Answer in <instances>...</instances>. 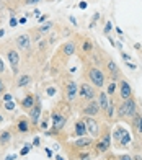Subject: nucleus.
I'll return each mask as SVG.
<instances>
[{
	"mask_svg": "<svg viewBox=\"0 0 142 160\" xmlns=\"http://www.w3.org/2000/svg\"><path fill=\"white\" fill-rule=\"evenodd\" d=\"M137 113H139L137 111V103H136V100H134V98L124 100V101H121V103L116 106V116H118V119L131 121Z\"/></svg>",
	"mask_w": 142,
	"mask_h": 160,
	"instance_id": "obj_1",
	"label": "nucleus"
},
{
	"mask_svg": "<svg viewBox=\"0 0 142 160\" xmlns=\"http://www.w3.org/2000/svg\"><path fill=\"white\" fill-rule=\"evenodd\" d=\"M87 78L90 80V83L95 87V88H103L105 82H106V75L98 69V67H88L87 70Z\"/></svg>",
	"mask_w": 142,
	"mask_h": 160,
	"instance_id": "obj_2",
	"label": "nucleus"
},
{
	"mask_svg": "<svg viewBox=\"0 0 142 160\" xmlns=\"http://www.w3.org/2000/svg\"><path fill=\"white\" fill-rule=\"evenodd\" d=\"M52 128L46 131V136H52V134H57L59 131H62L64 128H66L67 124V118H66V114H62L59 111H52Z\"/></svg>",
	"mask_w": 142,
	"mask_h": 160,
	"instance_id": "obj_3",
	"label": "nucleus"
},
{
	"mask_svg": "<svg viewBox=\"0 0 142 160\" xmlns=\"http://www.w3.org/2000/svg\"><path fill=\"white\" fill-rule=\"evenodd\" d=\"M93 145H95L98 154H106L111 147V132H110V129H105V132H101L100 136H98V139L95 141Z\"/></svg>",
	"mask_w": 142,
	"mask_h": 160,
	"instance_id": "obj_4",
	"label": "nucleus"
},
{
	"mask_svg": "<svg viewBox=\"0 0 142 160\" xmlns=\"http://www.w3.org/2000/svg\"><path fill=\"white\" fill-rule=\"evenodd\" d=\"M79 97L85 101H90V100H95L96 97V92H95V87L91 85L90 82H83L79 87Z\"/></svg>",
	"mask_w": 142,
	"mask_h": 160,
	"instance_id": "obj_5",
	"label": "nucleus"
},
{
	"mask_svg": "<svg viewBox=\"0 0 142 160\" xmlns=\"http://www.w3.org/2000/svg\"><path fill=\"white\" fill-rule=\"evenodd\" d=\"M85 121V126H87V134H90V137H98L101 134V128L98 124V121L95 118H91V116H85L83 118Z\"/></svg>",
	"mask_w": 142,
	"mask_h": 160,
	"instance_id": "obj_6",
	"label": "nucleus"
},
{
	"mask_svg": "<svg viewBox=\"0 0 142 160\" xmlns=\"http://www.w3.org/2000/svg\"><path fill=\"white\" fill-rule=\"evenodd\" d=\"M118 90H119V98H121L123 101L124 100H129V98H134V90H132V87L129 85L127 80H124V78L119 80Z\"/></svg>",
	"mask_w": 142,
	"mask_h": 160,
	"instance_id": "obj_7",
	"label": "nucleus"
},
{
	"mask_svg": "<svg viewBox=\"0 0 142 160\" xmlns=\"http://www.w3.org/2000/svg\"><path fill=\"white\" fill-rule=\"evenodd\" d=\"M100 105H98V101L96 100H90V101H87L83 106H82V113L85 114V116H91V118H95V116H98L100 114Z\"/></svg>",
	"mask_w": 142,
	"mask_h": 160,
	"instance_id": "obj_8",
	"label": "nucleus"
},
{
	"mask_svg": "<svg viewBox=\"0 0 142 160\" xmlns=\"http://www.w3.org/2000/svg\"><path fill=\"white\" fill-rule=\"evenodd\" d=\"M42 114V106H41V100L36 98V103H34V106L30 110V122L36 128L39 126V118Z\"/></svg>",
	"mask_w": 142,
	"mask_h": 160,
	"instance_id": "obj_9",
	"label": "nucleus"
},
{
	"mask_svg": "<svg viewBox=\"0 0 142 160\" xmlns=\"http://www.w3.org/2000/svg\"><path fill=\"white\" fill-rule=\"evenodd\" d=\"M106 72L110 74L111 82H118V78L121 77V69H119L118 64L111 59H108V62H106Z\"/></svg>",
	"mask_w": 142,
	"mask_h": 160,
	"instance_id": "obj_10",
	"label": "nucleus"
},
{
	"mask_svg": "<svg viewBox=\"0 0 142 160\" xmlns=\"http://www.w3.org/2000/svg\"><path fill=\"white\" fill-rule=\"evenodd\" d=\"M7 57H8V62H10V67L13 70V74H18V65H20V54H18V51L8 49V51H7Z\"/></svg>",
	"mask_w": 142,
	"mask_h": 160,
	"instance_id": "obj_11",
	"label": "nucleus"
},
{
	"mask_svg": "<svg viewBox=\"0 0 142 160\" xmlns=\"http://www.w3.org/2000/svg\"><path fill=\"white\" fill-rule=\"evenodd\" d=\"M66 98L69 101H74L77 98V95H79V87H77L75 80H69V82L66 83Z\"/></svg>",
	"mask_w": 142,
	"mask_h": 160,
	"instance_id": "obj_12",
	"label": "nucleus"
},
{
	"mask_svg": "<svg viewBox=\"0 0 142 160\" xmlns=\"http://www.w3.org/2000/svg\"><path fill=\"white\" fill-rule=\"evenodd\" d=\"M93 144H95L93 137H87V136H83V137H77V141H74L70 145H74L75 149L82 150V149H87V147H90V145H93Z\"/></svg>",
	"mask_w": 142,
	"mask_h": 160,
	"instance_id": "obj_13",
	"label": "nucleus"
},
{
	"mask_svg": "<svg viewBox=\"0 0 142 160\" xmlns=\"http://www.w3.org/2000/svg\"><path fill=\"white\" fill-rule=\"evenodd\" d=\"M15 42H17V46L20 49H23V51H28L31 48V38H30V34H18L17 38H15Z\"/></svg>",
	"mask_w": 142,
	"mask_h": 160,
	"instance_id": "obj_14",
	"label": "nucleus"
},
{
	"mask_svg": "<svg viewBox=\"0 0 142 160\" xmlns=\"http://www.w3.org/2000/svg\"><path fill=\"white\" fill-rule=\"evenodd\" d=\"M74 136H75V137H83V136H87V126H85V121H83V119H77V121H75Z\"/></svg>",
	"mask_w": 142,
	"mask_h": 160,
	"instance_id": "obj_15",
	"label": "nucleus"
},
{
	"mask_svg": "<svg viewBox=\"0 0 142 160\" xmlns=\"http://www.w3.org/2000/svg\"><path fill=\"white\" fill-rule=\"evenodd\" d=\"M30 128H31V122H30V118H20L18 122H17V129L20 134H28L30 132Z\"/></svg>",
	"mask_w": 142,
	"mask_h": 160,
	"instance_id": "obj_16",
	"label": "nucleus"
},
{
	"mask_svg": "<svg viewBox=\"0 0 142 160\" xmlns=\"http://www.w3.org/2000/svg\"><path fill=\"white\" fill-rule=\"evenodd\" d=\"M34 103H36V97H34L33 93H28V95L21 100V108H23V110H31L34 106Z\"/></svg>",
	"mask_w": 142,
	"mask_h": 160,
	"instance_id": "obj_17",
	"label": "nucleus"
},
{
	"mask_svg": "<svg viewBox=\"0 0 142 160\" xmlns=\"http://www.w3.org/2000/svg\"><path fill=\"white\" fill-rule=\"evenodd\" d=\"M98 105H100V110L105 113L106 108H108V105H110L108 93H105V92H100V93H98Z\"/></svg>",
	"mask_w": 142,
	"mask_h": 160,
	"instance_id": "obj_18",
	"label": "nucleus"
},
{
	"mask_svg": "<svg viewBox=\"0 0 142 160\" xmlns=\"http://www.w3.org/2000/svg\"><path fill=\"white\" fill-rule=\"evenodd\" d=\"M124 128L123 126H116L115 129H113V132H111V139L115 141V144H116V147H118V144H119V141H121V137H123V134H124Z\"/></svg>",
	"mask_w": 142,
	"mask_h": 160,
	"instance_id": "obj_19",
	"label": "nucleus"
},
{
	"mask_svg": "<svg viewBox=\"0 0 142 160\" xmlns=\"http://www.w3.org/2000/svg\"><path fill=\"white\" fill-rule=\"evenodd\" d=\"M115 113H116V101L115 100H110V105H108V108H106V111H105V114H106V118H108L110 121L115 118Z\"/></svg>",
	"mask_w": 142,
	"mask_h": 160,
	"instance_id": "obj_20",
	"label": "nucleus"
},
{
	"mask_svg": "<svg viewBox=\"0 0 142 160\" xmlns=\"http://www.w3.org/2000/svg\"><path fill=\"white\" fill-rule=\"evenodd\" d=\"M129 142H131V132L126 129V131H124V134H123V137H121V141H119V144H118V147H123V149H126Z\"/></svg>",
	"mask_w": 142,
	"mask_h": 160,
	"instance_id": "obj_21",
	"label": "nucleus"
},
{
	"mask_svg": "<svg viewBox=\"0 0 142 160\" xmlns=\"http://www.w3.org/2000/svg\"><path fill=\"white\" fill-rule=\"evenodd\" d=\"M62 52L66 54V56H72L74 52H75V44L72 41H69V42H66V44L62 46Z\"/></svg>",
	"mask_w": 142,
	"mask_h": 160,
	"instance_id": "obj_22",
	"label": "nucleus"
},
{
	"mask_svg": "<svg viewBox=\"0 0 142 160\" xmlns=\"http://www.w3.org/2000/svg\"><path fill=\"white\" fill-rule=\"evenodd\" d=\"M10 139H12V132H10L8 129H7V131H2V132H0V145L8 144Z\"/></svg>",
	"mask_w": 142,
	"mask_h": 160,
	"instance_id": "obj_23",
	"label": "nucleus"
},
{
	"mask_svg": "<svg viewBox=\"0 0 142 160\" xmlns=\"http://www.w3.org/2000/svg\"><path fill=\"white\" fill-rule=\"evenodd\" d=\"M30 82H31V77L30 75H20V78H18V82H17V87H20V88H23V87H26V85H30Z\"/></svg>",
	"mask_w": 142,
	"mask_h": 160,
	"instance_id": "obj_24",
	"label": "nucleus"
},
{
	"mask_svg": "<svg viewBox=\"0 0 142 160\" xmlns=\"http://www.w3.org/2000/svg\"><path fill=\"white\" fill-rule=\"evenodd\" d=\"M31 147H33L31 144H26V145H23V147H21V150H20V155H21V157L28 155V154H30V150H31Z\"/></svg>",
	"mask_w": 142,
	"mask_h": 160,
	"instance_id": "obj_25",
	"label": "nucleus"
},
{
	"mask_svg": "<svg viewBox=\"0 0 142 160\" xmlns=\"http://www.w3.org/2000/svg\"><path fill=\"white\" fill-rule=\"evenodd\" d=\"M91 49H93L91 41H90V39H85V41H83V52H90Z\"/></svg>",
	"mask_w": 142,
	"mask_h": 160,
	"instance_id": "obj_26",
	"label": "nucleus"
},
{
	"mask_svg": "<svg viewBox=\"0 0 142 160\" xmlns=\"http://www.w3.org/2000/svg\"><path fill=\"white\" fill-rule=\"evenodd\" d=\"M77 158H79V160H90L91 154H90V152H79V154H77Z\"/></svg>",
	"mask_w": 142,
	"mask_h": 160,
	"instance_id": "obj_27",
	"label": "nucleus"
},
{
	"mask_svg": "<svg viewBox=\"0 0 142 160\" xmlns=\"http://www.w3.org/2000/svg\"><path fill=\"white\" fill-rule=\"evenodd\" d=\"M3 108H5V110L7 111H13V110H15V101H5V103H3Z\"/></svg>",
	"mask_w": 142,
	"mask_h": 160,
	"instance_id": "obj_28",
	"label": "nucleus"
},
{
	"mask_svg": "<svg viewBox=\"0 0 142 160\" xmlns=\"http://www.w3.org/2000/svg\"><path fill=\"white\" fill-rule=\"evenodd\" d=\"M115 92H116V82H111L110 85H108V90H106V93H108V95H115Z\"/></svg>",
	"mask_w": 142,
	"mask_h": 160,
	"instance_id": "obj_29",
	"label": "nucleus"
},
{
	"mask_svg": "<svg viewBox=\"0 0 142 160\" xmlns=\"http://www.w3.org/2000/svg\"><path fill=\"white\" fill-rule=\"evenodd\" d=\"M51 28H52V23H51V21H49V23H44V25L39 28V33H47L49 30H51Z\"/></svg>",
	"mask_w": 142,
	"mask_h": 160,
	"instance_id": "obj_30",
	"label": "nucleus"
},
{
	"mask_svg": "<svg viewBox=\"0 0 142 160\" xmlns=\"http://www.w3.org/2000/svg\"><path fill=\"white\" fill-rule=\"evenodd\" d=\"M111 30H113V25H111V21H106V23H105V28H103V33H105L106 36H108Z\"/></svg>",
	"mask_w": 142,
	"mask_h": 160,
	"instance_id": "obj_31",
	"label": "nucleus"
},
{
	"mask_svg": "<svg viewBox=\"0 0 142 160\" xmlns=\"http://www.w3.org/2000/svg\"><path fill=\"white\" fill-rule=\"evenodd\" d=\"M116 160H134L129 154H123V155H116Z\"/></svg>",
	"mask_w": 142,
	"mask_h": 160,
	"instance_id": "obj_32",
	"label": "nucleus"
},
{
	"mask_svg": "<svg viewBox=\"0 0 142 160\" xmlns=\"http://www.w3.org/2000/svg\"><path fill=\"white\" fill-rule=\"evenodd\" d=\"M136 132H139L142 136V114L139 116V122H137V128H136Z\"/></svg>",
	"mask_w": 142,
	"mask_h": 160,
	"instance_id": "obj_33",
	"label": "nucleus"
},
{
	"mask_svg": "<svg viewBox=\"0 0 142 160\" xmlns=\"http://www.w3.org/2000/svg\"><path fill=\"white\" fill-rule=\"evenodd\" d=\"M39 144H41V139H39V137L36 136V137H34V139H33V147H39Z\"/></svg>",
	"mask_w": 142,
	"mask_h": 160,
	"instance_id": "obj_34",
	"label": "nucleus"
},
{
	"mask_svg": "<svg viewBox=\"0 0 142 160\" xmlns=\"http://www.w3.org/2000/svg\"><path fill=\"white\" fill-rule=\"evenodd\" d=\"M13 97H12V93H3V103L5 101H12Z\"/></svg>",
	"mask_w": 142,
	"mask_h": 160,
	"instance_id": "obj_35",
	"label": "nucleus"
},
{
	"mask_svg": "<svg viewBox=\"0 0 142 160\" xmlns=\"http://www.w3.org/2000/svg\"><path fill=\"white\" fill-rule=\"evenodd\" d=\"M17 25H18V20H17L15 17H12V18H10V26H12V28H15Z\"/></svg>",
	"mask_w": 142,
	"mask_h": 160,
	"instance_id": "obj_36",
	"label": "nucleus"
},
{
	"mask_svg": "<svg viewBox=\"0 0 142 160\" xmlns=\"http://www.w3.org/2000/svg\"><path fill=\"white\" fill-rule=\"evenodd\" d=\"M47 95L49 97H54L56 95V88H54V87H49V88H47Z\"/></svg>",
	"mask_w": 142,
	"mask_h": 160,
	"instance_id": "obj_37",
	"label": "nucleus"
},
{
	"mask_svg": "<svg viewBox=\"0 0 142 160\" xmlns=\"http://www.w3.org/2000/svg\"><path fill=\"white\" fill-rule=\"evenodd\" d=\"M41 0H25V3L26 5H36V3H39Z\"/></svg>",
	"mask_w": 142,
	"mask_h": 160,
	"instance_id": "obj_38",
	"label": "nucleus"
},
{
	"mask_svg": "<svg viewBox=\"0 0 142 160\" xmlns=\"http://www.w3.org/2000/svg\"><path fill=\"white\" fill-rule=\"evenodd\" d=\"M2 93H5V83H3V80L0 78V95H2Z\"/></svg>",
	"mask_w": 142,
	"mask_h": 160,
	"instance_id": "obj_39",
	"label": "nucleus"
},
{
	"mask_svg": "<svg viewBox=\"0 0 142 160\" xmlns=\"http://www.w3.org/2000/svg\"><path fill=\"white\" fill-rule=\"evenodd\" d=\"M121 56H123V59H124L126 62H129V61H131V56H129V54H126V52H121Z\"/></svg>",
	"mask_w": 142,
	"mask_h": 160,
	"instance_id": "obj_40",
	"label": "nucleus"
},
{
	"mask_svg": "<svg viewBox=\"0 0 142 160\" xmlns=\"http://www.w3.org/2000/svg\"><path fill=\"white\" fill-rule=\"evenodd\" d=\"M5 72V64H3V61L0 59V74H3Z\"/></svg>",
	"mask_w": 142,
	"mask_h": 160,
	"instance_id": "obj_41",
	"label": "nucleus"
},
{
	"mask_svg": "<svg viewBox=\"0 0 142 160\" xmlns=\"http://www.w3.org/2000/svg\"><path fill=\"white\" fill-rule=\"evenodd\" d=\"M46 20H47V15H42V17H39V18H38L39 23H42V21H46Z\"/></svg>",
	"mask_w": 142,
	"mask_h": 160,
	"instance_id": "obj_42",
	"label": "nucleus"
},
{
	"mask_svg": "<svg viewBox=\"0 0 142 160\" xmlns=\"http://www.w3.org/2000/svg\"><path fill=\"white\" fill-rule=\"evenodd\" d=\"M79 7H80L82 10H85V8H87V3H85V2H80V3H79Z\"/></svg>",
	"mask_w": 142,
	"mask_h": 160,
	"instance_id": "obj_43",
	"label": "nucleus"
},
{
	"mask_svg": "<svg viewBox=\"0 0 142 160\" xmlns=\"http://www.w3.org/2000/svg\"><path fill=\"white\" fill-rule=\"evenodd\" d=\"M18 23H20V25H25V23H26V18H25V17H23V18H20V20H18Z\"/></svg>",
	"mask_w": 142,
	"mask_h": 160,
	"instance_id": "obj_44",
	"label": "nucleus"
},
{
	"mask_svg": "<svg viewBox=\"0 0 142 160\" xmlns=\"http://www.w3.org/2000/svg\"><path fill=\"white\" fill-rule=\"evenodd\" d=\"M15 157H17V155H8V157H7L5 160H15Z\"/></svg>",
	"mask_w": 142,
	"mask_h": 160,
	"instance_id": "obj_45",
	"label": "nucleus"
},
{
	"mask_svg": "<svg viewBox=\"0 0 142 160\" xmlns=\"http://www.w3.org/2000/svg\"><path fill=\"white\" fill-rule=\"evenodd\" d=\"M46 154H47V157H52V152L49 150V149H46Z\"/></svg>",
	"mask_w": 142,
	"mask_h": 160,
	"instance_id": "obj_46",
	"label": "nucleus"
},
{
	"mask_svg": "<svg viewBox=\"0 0 142 160\" xmlns=\"http://www.w3.org/2000/svg\"><path fill=\"white\" fill-rule=\"evenodd\" d=\"M56 160H66V158H64V157H61V155H57V157H56Z\"/></svg>",
	"mask_w": 142,
	"mask_h": 160,
	"instance_id": "obj_47",
	"label": "nucleus"
},
{
	"mask_svg": "<svg viewBox=\"0 0 142 160\" xmlns=\"http://www.w3.org/2000/svg\"><path fill=\"white\" fill-rule=\"evenodd\" d=\"M108 160H116V157H115V155H110V158H108Z\"/></svg>",
	"mask_w": 142,
	"mask_h": 160,
	"instance_id": "obj_48",
	"label": "nucleus"
},
{
	"mask_svg": "<svg viewBox=\"0 0 142 160\" xmlns=\"http://www.w3.org/2000/svg\"><path fill=\"white\" fill-rule=\"evenodd\" d=\"M3 34H5V31H3V30H0V38H2Z\"/></svg>",
	"mask_w": 142,
	"mask_h": 160,
	"instance_id": "obj_49",
	"label": "nucleus"
},
{
	"mask_svg": "<svg viewBox=\"0 0 142 160\" xmlns=\"http://www.w3.org/2000/svg\"><path fill=\"white\" fill-rule=\"evenodd\" d=\"M2 121H3V116H2V114H0V122H2Z\"/></svg>",
	"mask_w": 142,
	"mask_h": 160,
	"instance_id": "obj_50",
	"label": "nucleus"
}]
</instances>
